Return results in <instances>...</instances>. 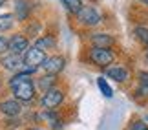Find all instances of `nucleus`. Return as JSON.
I'll list each match as a JSON object with an SVG mask.
<instances>
[{
  "label": "nucleus",
  "mask_w": 148,
  "mask_h": 130,
  "mask_svg": "<svg viewBox=\"0 0 148 130\" xmlns=\"http://www.w3.org/2000/svg\"><path fill=\"white\" fill-rule=\"evenodd\" d=\"M64 64H66L64 57L53 55V57H46V61L42 63V68H44V72H46L48 75H55V73L64 70Z\"/></svg>",
  "instance_id": "3"
},
{
  "label": "nucleus",
  "mask_w": 148,
  "mask_h": 130,
  "mask_svg": "<svg viewBox=\"0 0 148 130\" xmlns=\"http://www.w3.org/2000/svg\"><path fill=\"white\" fill-rule=\"evenodd\" d=\"M146 59H148V53H146Z\"/></svg>",
  "instance_id": "26"
},
{
  "label": "nucleus",
  "mask_w": 148,
  "mask_h": 130,
  "mask_svg": "<svg viewBox=\"0 0 148 130\" xmlns=\"http://www.w3.org/2000/svg\"><path fill=\"white\" fill-rule=\"evenodd\" d=\"M77 17H79V20H81L82 24H86V26H95V24H99V22H101L99 11L95 9V8H92V6L82 8V9L77 13Z\"/></svg>",
  "instance_id": "4"
},
{
  "label": "nucleus",
  "mask_w": 148,
  "mask_h": 130,
  "mask_svg": "<svg viewBox=\"0 0 148 130\" xmlns=\"http://www.w3.org/2000/svg\"><path fill=\"white\" fill-rule=\"evenodd\" d=\"M141 2H143V4H146V6H148V0H141Z\"/></svg>",
  "instance_id": "23"
},
{
  "label": "nucleus",
  "mask_w": 148,
  "mask_h": 130,
  "mask_svg": "<svg viewBox=\"0 0 148 130\" xmlns=\"http://www.w3.org/2000/svg\"><path fill=\"white\" fill-rule=\"evenodd\" d=\"M13 94L18 101H31L33 95H35V86H33L31 81H26V83H20L18 86L13 88Z\"/></svg>",
  "instance_id": "6"
},
{
  "label": "nucleus",
  "mask_w": 148,
  "mask_h": 130,
  "mask_svg": "<svg viewBox=\"0 0 148 130\" xmlns=\"http://www.w3.org/2000/svg\"><path fill=\"white\" fill-rule=\"evenodd\" d=\"M53 83H55V75H48V77H42L38 84H40V88H44L48 92V90H51L49 86H53Z\"/></svg>",
  "instance_id": "19"
},
{
  "label": "nucleus",
  "mask_w": 148,
  "mask_h": 130,
  "mask_svg": "<svg viewBox=\"0 0 148 130\" xmlns=\"http://www.w3.org/2000/svg\"><path fill=\"white\" fill-rule=\"evenodd\" d=\"M2 64L5 70H11V72H20L22 68H24V59L20 57V55H8V57L2 59Z\"/></svg>",
  "instance_id": "8"
},
{
  "label": "nucleus",
  "mask_w": 148,
  "mask_h": 130,
  "mask_svg": "<svg viewBox=\"0 0 148 130\" xmlns=\"http://www.w3.org/2000/svg\"><path fill=\"white\" fill-rule=\"evenodd\" d=\"M106 75L112 77V79H115V81H119V83H123V81L128 79V72L124 70V68H121V66H112V68L106 70Z\"/></svg>",
  "instance_id": "10"
},
{
  "label": "nucleus",
  "mask_w": 148,
  "mask_h": 130,
  "mask_svg": "<svg viewBox=\"0 0 148 130\" xmlns=\"http://www.w3.org/2000/svg\"><path fill=\"white\" fill-rule=\"evenodd\" d=\"M4 2H5V0H0V6H2V4H4Z\"/></svg>",
  "instance_id": "24"
},
{
  "label": "nucleus",
  "mask_w": 148,
  "mask_h": 130,
  "mask_svg": "<svg viewBox=\"0 0 148 130\" xmlns=\"http://www.w3.org/2000/svg\"><path fill=\"white\" fill-rule=\"evenodd\" d=\"M139 90L143 95H148V72L139 73Z\"/></svg>",
  "instance_id": "15"
},
{
  "label": "nucleus",
  "mask_w": 148,
  "mask_h": 130,
  "mask_svg": "<svg viewBox=\"0 0 148 130\" xmlns=\"http://www.w3.org/2000/svg\"><path fill=\"white\" fill-rule=\"evenodd\" d=\"M31 130H38V128H31Z\"/></svg>",
  "instance_id": "25"
},
{
  "label": "nucleus",
  "mask_w": 148,
  "mask_h": 130,
  "mask_svg": "<svg viewBox=\"0 0 148 130\" xmlns=\"http://www.w3.org/2000/svg\"><path fill=\"white\" fill-rule=\"evenodd\" d=\"M62 99H64V94H62L60 90H57V88H51V90H48V92L44 94L40 103H42L44 108L51 110V108H55V106H59L62 103Z\"/></svg>",
  "instance_id": "5"
},
{
  "label": "nucleus",
  "mask_w": 148,
  "mask_h": 130,
  "mask_svg": "<svg viewBox=\"0 0 148 130\" xmlns=\"http://www.w3.org/2000/svg\"><path fill=\"white\" fill-rule=\"evenodd\" d=\"M90 61L97 66H108L113 61V52L108 48H92L90 50Z\"/></svg>",
  "instance_id": "1"
},
{
  "label": "nucleus",
  "mask_w": 148,
  "mask_h": 130,
  "mask_svg": "<svg viewBox=\"0 0 148 130\" xmlns=\"http://www.w3.org/2000/svg\"><path fill=\"white\" fill-rule=\"evenodd\" d=\"M70 13H79L82 9V0H60Z\"/></svg>",
  "instance_id": "12"
},
{
  "label": "nucleus",
  "mask_w": 148,
  "mask_h": 130,
  "mask_svg": "<svg viewBox=\"0 0 148 130\" xmlns=\"http://www.w3.org/2000/svg\"><path fill=\"white\" fill-rule=\"evenodd\" d=\"M92 42L95 44V48H108L113 42V39L106 33H95V35H92Z\"/></svg>",
  "instance_id": "11"
},
{
  "label": "nucleus",
  "mask_w": 148,
  "mask_h": 130,
  "mask_svg": "<svg viewBox=\"0 0 148 130\" xmlns=\"http://www.w3.org/2000/svg\"><path fill=\"white\" fill-rule=\"evenodd\" d=\"M20 110H22V106L16 103V101H4V103H0V112L5 114V116H9V117L18 116Z\"/></svg>",
  "instance_id": "9"
},
{
  "label": "nucleus",
  "mask_w": 148,
  "mask_h": 130,
  "mask_svg": "<svg viewBox=\"0 0 148 130\" xmlns=\"http://www.w3.org/2000/svg\"><path fill=\"white\" fill-rule=\"evenodd\" d=\"M8 50L13 55H20V53L27 52V39L22 35H13L11 41H8Z\"/></svg>",
  "instance_id": "7"
},
{
  "label": "nucleus",
  "mask_w": 148,
  "mask_h": 130,
  "mask_svg": "<svg viewBox=\"0 0 148 130\" xmlns=\"http://www.w3.org/2000/svg\"><path fill=\"white\" fill-rule=\"evenodd\" d=\"M135 37H137L143 44L148 46V30L146 28H137V30H135Z\"/></svg>",
  "instance_id": "20"
},
{
  "label": "nucleus",
  "mask_w": 148,
  "mask_h": 130,
  "mask_svg": "<svg viewBox=\"0 0 148 130\" xmlns=\"http://www.w3.org/2000/svg\"><path fill=\"white\" fill-rule=\"evenodd\" d=\"M44 61H46V55H44V52H40L38 48H29L27 52L24 53V64L27 68H33V70H37L38 64H42Z\"/></svg>",
  "instance_id": "2"
},
{
  "label": "nucleus",
  "mask_w": 148,
  "mask_h": 130,
  "mask_svg": "<svg viewBox=\"0 0 148 130\" xmlns=\"http://www.w3.org/2000/svg\"><path fill=\"white\" fill-rule=\"evenodd\" d=\"M5 50H8V41L4 37H0V53H4Z\"/></svg>",
  "instance_id": "22"
},
{
  "label": "nucleus",
  "mask_w": 148,
  "mask_h": 130,
  "mask_svg": "<svg viewBox=\"0 0 148 130\" xmlns=\"http://www.w3.org/2000/svg\"><path fill=\"white\" fill-rule=\"evenodd\" d=\"M53 46H55L53 37H42V39H38V41L35 42V48H38L40 52H44V50H49V48H53Z\"/></svg>",
  "instance_id": "14"
},
{
  "label": "nucleus",
  "mask_w": 148,
  "mask_h": 130,
  "mask_svg": "<svg viewBox=\"0 0 148 130\" xmlns=\"http://www.w3.org/2000/svg\"><path fill=\"white\" fill-rule=\"evenodd\" d=\"M97 86L101 88V92L102 94H104V97H112V95H113V90L110 88V84H108L106 83V79H97Z\"/></svg>",
  "instance_id": "16"
},
{
  "label": "nucleus",
  "mask_w": 148,
  "mask_h": 130,
  "mask_svg": "<svg viewBox=\"0 0 148 130\" xmlns=\"http://www.w3.org/2000/svg\"><path fill=\"white\" fill-rule=\"evenodd\" d=\"M26 81H31L27 73H16V75L9 81V86H11V88H15V86H18L20 83H26Z\"/></svg>",
  "instance_id": "17"
},
{
  "label": "nucleus",
  "mask_w": 148,
  "mask_h": 130,
  "mask_svg": "<svg viewBox=\"0 0 148 130\" xmlns=\"http://www.w3.org/2000/svg\"><path fill=\"white\" fill-rule=\"evenodd\" d=\"M27 13H29V6H27L26 0H16V17L18 20H24Z\"/></svg>",
  "instance_id": "13"
},
{
  "label": "nucleus",
  "mask_w": 148,
  "mask_h": 130,
  "mask_svg": "<svg viewBox=\"0 0 148 130\" xmlns=\"http://www.w3.org/2000/svg\"><path fill=\"white\" fill-rule=\"evenodd\" d=\"M130 130H148V125H146L145 121H135Z\"/></svg>",
  "instance_id": "21"
},
{
  "label": "nucleus",
  "mask_w": 148,
  "mask_h": 130,
  "mask_svg": "<svg viewBox=\"0 0 148 130\" xmlns=\"http://www.w3.org/2000/svg\"><path fill=\"white\" fill-rule=\"evenodd\" d=\"M13 26V17L11 15H0V31H5Z\"/></svg>",
  "instance_id": "18"
}]
</instances>
